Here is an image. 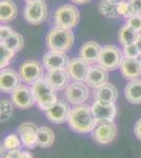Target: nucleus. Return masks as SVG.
Wrapping results in <instances>:
<instances>
[{
  "instance_id": "f8f14e48",
  "label": "nucleus",
  "mask_w": 141,
  "mask_h": 158,
  "mask_svg": "<svg viewBox=\"0 0 141 158\" xmlns=\"http://www.w3.org/2000/svg\"><path fill=\"white\" fill-rule=\"evenodd\" d=\"M12 102L17 106L18 109L25 110L32 108L36 102L34 94H33L32 88L27 85H19L12 93Z\"/></svg>"
},
{
  "instance_id": "c9c22d12",
  "label": "nucleus",
  "mask_w": 141,
  "mask_h": 158,
  "mask_svg": "<svg viewBox=\"0 0 141 158\" xmlns=\"http://www.w3.org/2000/svg\"><path fill=\"white\" fill-rule=\"evenodd\" d=\"M22 151L20 150H14V151H6L4 158H21Z\"/></svg>"
},
{
  "instance_id": "393cba45",
  "label": "nucleus",
  "mask_w": 141,
  "mask_h": 158,
  "mask_svg": "<svg viewBox=\"0 0 141 158\" xmlns=\"http://www.w3.org/2000/svg\"><path fill=\"white\" fill-rule=\"evenodd\" d=\"M55 134L53 130L48 127H41L38 129L37 133V146L40 148H48L54 143Z\"/></svg>"
},
{
  "instance_id": "473e14b6",
  "label": "nucleus",
  "mask_w": 141,
  "mask_h": 158,
  "mask_svg": "<svg viewBox=\"0 0 141 158\" xmlns=\"http://www.w3.org/2000/svg\"><path fill=\"white\" fill-rule=\"evenodd\" d=\"M126 23L131 25L137 32H141V15H134L133 17L127 19Z\"/></svg>"
},
{
  "instance_id": "79ce46f5",
  "label": "nucleus",
  "mask_w": 141,
  "mask_h": 158,
  "mask_svg": "<svg viewBox=\"0 0 141 158\" xmlns=\"http://www.w3.org/2000/svg\"><path fill=\"white\" fill-rule=\"evenodd\" d=\"M27 3H31V2H36V1H44V0H24Z\"/></svg>"
},
{
  "instance_id": "423d86ee",
  "label": "nucleus",
  "mask_w": 141,
  "mask_h": 158,
  "mask_svg": "<svg viewBox=\"0 0 141 158\" xmlns=\"http://www.w3.org/2000/svg\"><path fill=\"white\" fill-rule=\"evenodd\" d=\"M48 16V7L44 1L27 3L23 10V17L30 24H40L44 22Z\"/></svg>"
},
{
  "instance_id": "1a4fd4ad",
  "label": "nucleus",
  "mask_w": 141,
  "mask_h": 158,
  "mask_svg": "<svg viewBox=\"0 0 141 158\" xmlns=\"http://www.w3.org/2000/svg\"><path fill=\"white\" fill-rule=\"evenodd\" d=\"M117 135V127L114 121L97 123L93 131V139L97 143L109 144L115 139Z\"/></svg>"
},
{
  "instance_id": "bb28decb",
  "label": "nucleus",
  "mask_w": 141,
  "mask_h": 158,
  "mask_svg": "<svg viewBox=\"0 0 141 158\" xmlns=\"http://www.w3.org/2000/svg\"><path fill=\"white\" fill-rule=\"evenodd\" d=\"M1 42L3 43V44H6L9 49H11L14 51L15 53H17V52H19V51H21L22 48H23L24 39L21 34H19V33H17V32H14L7 39L3 40V41H1Z\"/></svg>"
},
{
  "instance_id": "cd10ccee",
  "label": "nucleus",
  "mask_w": 141,
  "mask_h": 158,
  "mask_svg": "<svg viewBox=\"0 0 141 158\" xmlns=\"http://www.w3.org/2000/svg\"><path fill=\"white\" fill-rule=\"evenodd\" d=\"M22 146V141L20 137L16 134H10L4 138L2 147L6 151H14V150H20Z\"/></svg>"
},
{
  "instance_id": "412c9836",
  "label": "nucleus",
  "mask_w": 141,
  "mask_h": 158,
  "mask_svg": "<svg viewBox=\"0 0 141 158\" xmlns=\"http://www.w3.org/2000/svg\"><path fill=\"white\" fill-rule=\"evenodd\" d=\"M94 97L96 100L103 101V102H111L115 103L118 98V91L117 88L112 83H104L100 88L96 89Z\"/></svg>"
},
{
  "instance_id": "2eb2a0df",
  "label": "nucleus",
  "mask_w": 141,
  "mask_h": 158,
  "mask_svg": "<svg viewBox=\"0 0 141 158\" xmlns=\"http://www.w3.org/2000/svg\"><path fill=\"white\" fill-rule=\"evenodd\" d=\"M68 62L70 59L65 55V53L55 52V51H48L42 57V64L48 71L66 69Z\"/></svg>"
},
{
  "instance_id": "ea45409f",
  "label": "nucleus",
  "mask_w": 141,
  "mask_h": 158,
  "mask_svg": "<svg viewBox=\"0 0 141 158\" xmlns=\"http://www.w3.org/2000/svg\"><path fill=\"white\" fill-rule=\"evenodd\" d=\"M72 1L77 4H84V3H88L89 0H72Z\"/></svg>"
},
{
  "instance_id": "58836bf2",
  "label": "nucleus",
  "mask_w": 141,
  "mask_h": 158,
  "mask_svg": "<svg viewBox=\"0 0 141 158\" xmlns=\"http://www.w3.org/2000/svg\"><path fill=\"white\" fill-rule=\"evenodd\" d=\"M21 158H33V156H32V154H31V153L25 152V151H22Z\"/></svg>"
},
{
  "instance_id": "e433bc0d",
  "label": "nucleus",
  "mask_w": 141,
  "mask_h": 158,
  "mask_svg": "<svg viewBox=\"0 0 141 158\" xmlns=\"http://www.w3.org/2000/svg\"><path fill=\"white\" fill-rule=\"evenodd\" d=\"M134 132H135V135H136V137H137V139L141 141V118L136 122Z\"/></svg>"
},
{
  "instance_id": "39448f33",
  "label": "nucleus",
  "mask_w": 141,
  "mask_h": 158,
  "mask_svg": "<svg viewBox=\"0 0 141 158\" xmlns=\"http://www.w3.org/2000/svg\"><path fill=\"white\" fill-rule=\"evenodd\" d=\"M123 57L120 50L115 45H106L102 48L99 58V65L106 71H114L120 68Z\"/></svg>"
},
{
  "instance_id": "7ed1b4c3",
  "label": "nucleus",
  "mask_w": 141,
  "mask_h": 158,
  "mask_svg": "<svg viewBox=\"0 0 141 158\" xmlns=\"http://www.w3.org/2000/svg\"><path fill=\"white\" fill-rule=\"evenodd\" d=\"M32 91L36 103L43 112H47L48 109L52 108L58 100L55 93L56 90L48 83L45 78H41L40 80L36 81L32 85Z\"/></svg>"
},
{
  "instance_id": "f3484780",
  "label": "nucleus",
  "mask_w": 141,
  "mask_h": 158,
  "mask_svg": "<svg viewBox=\"0 0 141 158\" xmlns=\"http://www.w3.org/2000/svg\"><path fill=\"white\" fill-rule=\"evenodd\" d=\"M44 78L56 91H61L68 88L71 77L66 69H60V70L48 71Z\"/></svg>"
},
{
  "instance_id": "72a5a7b5",
  "label": "nucleus",
  "mask_w": 141,
  "mask_h": 158,
  "mask_svg": "<svg viewBox=\"0 0 141 158\" xmlns=\"http://www.w3.org/2000/svg\"><path fill=\"white\" fill-rule=\"evenodd\" d=\"M13 33H14V31L10 27H7V25H1V27H0V39H1V41L7 39Z\"/></svg>"
},
{
  "instance_id": "6ab92c4d",
  "label": "nucleus",
  "mask_w": 141,
  "mask_h": 158,
  "mask_svg": "<svg viewBox=\"0 0 141 158\" xmlns=\"http://www.w3.org/2000/svg\"><path fill=\"white\" fill-rule=\"evenodd\" d=\"M120 72L125 79L134 80L141 76V65L137 58L124 57L120 64Z\"/></svg>"
},
{
  "instance_id": "4be33fe9",
  "label": "nucleus",
  "mask_w": 141,
  "mask_h": 158,
  "mask_svg": "<svg viewBox=\"0 0 141 158\" xmlns=\"http://www.w3.org/2000/svg\"><path fill=\"white\" fill-rule=\"evenodd\" d=\"M124 95L127 101L134 104L141 103V79L131 80L124 89Z\"/></svg>"
},
{
  "instance_id": "f257e3e1",
  "label": "nucleus",
  "mask_w": 141,
  "mask_h": 158,
  "mask_svg": "<svg viewBox=\"0 0 141 158\" xmlns=\"http://www.w3.org/2000/svg\"><path fill=\"white\" fill-rule=\"evenodd\" d=\"M68 123L73 131L79 134L92 133L97 126L92 108L88 104H79L74 106L71 110Z\"/></svg>"
},
{
  "instance_id": "a878e982",
  "label": "nucleus",
  "mask_w": 141,
  "mask_h": 158,
  "mask_svg": "<svg viewBox=\"0 0 141 158\" xmlns=\"http://www.w3.org/2000/svg\"><path fill=\"white\" fill-rule=\"evenodd\" d=\"M99 11L106 18H118V4L113 3L109 0H102L99 4Z\"/></svg>"
},
{
  "instance_id": "4468645a",
  "label": "nucleus",
  "mask_w": 141,
  "mask_h": 158,
  "mask_svg": "<svg viewBox=\"0 0 141 158\" xmlns=\"http://www.w3.org/2000/svg\"><path fill=\"white\" fill-rule=\"evenodd\" d=\"M71 108L68 103L64 100H57L54 106L51 109H48L45 112L47 118L53 123L60 124L63 122L68 121V116L71 113Z\"/></svg>"
},
{
  "instance_id": "a211bd4d",
  "label": "nucleus",
  "mask_w": 141,
  "mask_h": 158,
  "mask_svg": "<svg viewBox=\"0 0 141 158\" xmlns=\"http://www.w3.org/2000/svg\"><path fill=\"white\" fill-rule=\"evenodd\" d=\"M107 79H109V74L106 69L99 64H94L89 69L85 83L89 88L98 89L107 82Z\"/></svg>"
},
{
  "instance_id": "0eeeda50",
  "label": "nucleus",
  "mask_w": 141,
  "mask_h": 158,
  "mask_svg": "<svg viewBox=\"0 0 141 158\" xmlns=\"http://www.w3.org/2000/svg\"><path fill=\"white\" fill-rule=\"evenodd\" d=\"M19 74L25 85H34L43 76V64L36 60H27L20 65Z\"/></svg>"
},
{
  "instance_id": "37998d69",
  "label": "nucleus",
  "mask_w": 141,
  "mask_h": 158,
  "mask_svg": "<svg viewBox=\"0 0 141 158\" xmlns=\"http://www.w3.org/2000/svg\"><path fill=\"white\" fill-rule=\"evenodd\" d=\"M137 59H138V61H139V63H140V65H141V53H140L139 55H138Z\"/></svg>"
},
{
  "instance_id": "b1692460",
  "label": "nucleus",
  "mask_w": 141,
  "mask_h": 158,
  "mask_svg": "<svg viewBox=\"0 0 141 158\" xmlns=\"http://www.w3.org/2000/svg\"><path fill=\"white\" fill-rule=\"evenodd\" d=\"M138 36H139V32H137V31L133 29L131 25L125 23L124 25H122L121 29H120L118 38H119L120 43H121L123 47H125V45L135 43Z\"/></svg>"
},
{
  "instance_id": "f704fd0d",
  "label": "nucleus",
  "mask_w": 141,
  "mask_h": 158,
  "mask_svg": "<svg viewBox=\"0 0 141 158\" xmlns=\"http://www.w3.org/2000/svg\"><path fill=\"white\" fill-rule=\"evenodd\" d=\"M135 15H141V0H129Z\"/></svg>"
},
{
  "instance_id": "5701e85b",
  "label": "nucleus",
  "mask_w": 141,
  "mask_h": 158,
  "mask_svg": "<svg viewBox=\"0 0 141 158\" xmlns=\"http://www.w3.org/2000/svg\"><path fill=\"white\" fill-rule=\"evenodd\" d=\"M17 6L12 0H1L0 2V20L1 22L12 21L17 16Z\"/></svg>"
},
{
  "instance_id": "7c9ffc66",
  "label": "nucleus",
  "mask_w": 141,
  "mask_h": 158,
  "mask_svg": "<svg viewBox=\"0 0 141 158\" xmlns=\"http://www.w3.org/2000/svg\"><path fill=\"white\" fill-rule=\"evenodd\" d=\"M118 13H119V16L123 17V18H125L126 20L135 15V13L133 11L130 2L126 1V0L120 2V3L118 4Z\"/></svg>"
},
{
  "instance_id": "9d476101",
  "label": "nucleus",
  "mask_w": 141,
  "mask_h": 158,
  "mask_svg": "<svg viewBox=\"0 0 141 158\" xmlns=\"http://www.w3.org/2000/svg\"><path fill=\"white\" fill-rule=\"evenodd\" d=\"M65 98L71 104L74 106H79V104H83L84 101L88 100L89 92L88 86L83 85V82H75L71 83L65 89Z\"/></svg>"
},
{
  "instance_id": "4c0bfd02",
  "label": "nucleus",
  "mask_w": 141,
  "mask_h": 158,
  "mask_svg": "<svg viewBox=\"0 0 141 158\" xmlns=\"http://www.w3.org/2000/svg\"><path fill=\"white\" fill-rule=\"evenodd\" d=\"M136 45L138 47V49H139L140 53H141V33H139V36H138L137 40H136Z\"/></svg>"
},
{
  "instance_id": "6e6552de",
  "label": "nucleus",
  "mask_w": 141,
  "mask_h": 158,
  "mask_svg": "<svg viewBox=\"0 0 141 158\" xmlns=\"http://www.w3.org/2000/svg\"><path fill=\"white\" fill-rule=\"evenodd\" d=\"M91 108L97 123L114 121L115 117L117 115V108L115 103L96 100L92 104Z\"/></svg>"
},
{
  "instance_id": "ddd939ff",
  "label": "nucleus",
  "mask_w": 141,
  "mask_h": 158,
  "mask_svg": "<svg viewBox=\"0 0 141 158\" xmlns=\"http://www.w3.org/2000/svg\"><path fill=\"white\" fill-rule=\"evenodd\" d=\"M89 69H91L89 63L84 61L80 57H75L70 59L66 70H68L71 79H73L74 81L85 82Z\"/></svg>"
},
{
  "instance_id": "aec40b11",
  "label": "nucleus",
  "mask_w": 141,
  "mask_h": 158,
  "mask_svg": "<svg viewBox=\"0 0 141 158\" xmlns=\"http://www.w3.org/2000/svg\"><path fill=\"white\" fill-rule=\"evenodd\" d=\"M102 48L95 41L85 42L79 50V57L89 64H96L99 61Z\"/></svg>"
},
{
  "instance_id": "dca6fc26",
  "label": "nucleus",
  "mask_w": 141,
  "mask_h": 158,
  "mask_svg": "<svg viewBox=\"0 0 141 158\" xmlns=\"http://www.w3.org/2000/svg\"><path fill=\"white\" fill-rule=\"evenodd\" d=\"M38 127L33 122H23L17 129L22 144L27 149H34L37 146Z\"/></svg>"
},
{
  "instance_id": "2f4dec72",
  "label": "nucleus",
  "mask_w": 141,
  "mask_h": 158,
  "mask_svg": "<svg viewBox=\"0 0 141 158\" xmlns=\"http://www.w3.org/2000/svg\"><path fill=\"white\" fill-rule=\"evenodd\" d=\"M123 54L125 57H130V58H137L138 55L140 54V51L138 49V47L136 45V43L133 44L125 45L123 48Z\"/></svg>"
},
{
  "instance_id": "f03ea898",
  "label": "nucleus",
  "mask_w": 141,
  "mask_h": 158,
  "mask_svg": "<svg viewBox=\"0 0 141 158\" xmlns=\"http://www.w3.org/2000/svg\"><path fill=\"white\" fill-rule=\"evenodd\" d=\"M45 42L50 51L65 53L73 47L74 34L71 29L56 27L48 32Z\"/></svg>"
},
{
  "instance_id": "c756f323",
  "label": "nucleus",
  "mask_w": 141,
  "mask_h": 158,
  "mask_svg": "<svg viewBox=\"0 0 141 158\" xmlns=\"http://www.w3.org/2000/svg\"><path fill=\"white\" fill-rule=\"evenodd\" d=\"M0 115H1V122H6L11 118L13 114V104L9 99H2L0 102Z\"/></svg>"
},
{
  "instance_id": "9b49d317",
  "label": "nucleus",
  "mask_w": 141,
  "mask_h": 158,
  "mask_svg": "<svg viewBox=\"0 0 141 158\" xmlns=\"http://www.w3.org/2000/svg\"><path fill=\"white\" fill-rule=\"evenodd\" d=\"M21 76L12 69H2L0 73V90L4 94L13 93L19 85H21Z\"/></svg>"
},
{
  "instance_id": "a19ab883",
  "label": "nucleus",
  "mask_w": 141,
  "mask_h": 158,
  "mask_svg": "<svg viewBox=\"0 0 141 158\" xmlns=\"http://www.w3.org/2000/svg\"><path fill=\"white\" fill-rule=\"evenodd\" d=\"M109 1H111L113 2V3H116V4H119L120 2H122V1H125V0H109Z\"/></svg>"
},
{
  "instance_id": "20e7f679",
  "label": "nucleus",
  "mask_w": 141,
  "mask_h": 158,
  "mask_svg": "<svg viewBox=\"0 0 141 158\" xmlns=\"http://www.w3.org/2000/svg\"><path fill=\"white\" fill-rule=\"evenodd\" d=\"M80 14L78 9L73 4H63L60 6L54 13L55 24L60 27L73 29L79 23Z\"/></svg>"
},
{
  "instance_id": "c85d7f7f",
  "label": "nucleus",
  "mask_w": 141,
  "mask_h": 158,
  "mask_svg": "<svg viewBox=\"0 0 141 158\" xmlns=\"http://www.w3.org/2000/svg\"><path fill=\"white\" fill-rule=\"evenodd\" d=\"M0 54H1V62H0V67L2 69H6L7 65L10 64V62L15 56V52L11 49L6 47L3 43H0Z\"/></svg>"
}]
</instances>
